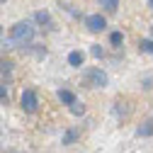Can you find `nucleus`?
<instances>
[{
	"label": "nucleus",
	"mask_w": 153,
	"mask_h": 153,
	"mask_svg": "<svg viewBox=\"0 0 153 153\" xmlns=\"http://www.w3.org/2000/svg\"><path fill=\"white\" fill-rule=\"evenodd\" d=\"M83 80L88 88H105L107 85V73L102 68H85L83 71Z\"/></svg>",
	"instance_id": "obj_1"
},
{
	"label": "nucleus",
	"mask_w": 153,
	"mask_h": 153,
	"mask_svg": "<svg viewBox=\"0 0 153 153\" xmlns=\"http://www.w3.org/2000/svg\"><path fill=\"white\" fill-rule=\"evenodd\" d=\"M10 36H12V42L27 44V42H32V39H34V27H32L29 22H17V25L12 27Z\"/></svg>",
	"instance_id": "obj_2"
},
{
	"label": "nucleus",
	"mask_w": 153,
	"mask_h": 153,
	"mask_svg": "<svg viewBox=\"0 0 153 153\" xmlns=\"http://www.w3.org/2000/svg\"><path fill=\"white\" fill-rule=\"evenodd\" d=\"M20 102H22V109L25 112H36V107H39V97H36L34 90H25L22 97H20Z\"/></svg>",
	"instance_id": "obj_3"
},
{
	"label": "nucleus",
	"mask_w": 153,
	"mask_h": 153,
	"mask_svg": "<svg viewBox=\"0 0 153 153\" xmlns=\"http://www.w3.org/2000/svg\"><path fill=\"white\" fill-rule=\"evenodd\" d=\"M85 25H88L92 32H102V29L107 27V22H105L102 15H90V17H85Z\"/></svg>",
	"instance_id": "obj_4"
},
{
	"label": "nucleus",
	"mask_w": 153,
	"mask_h": 153,
	"mask_svg": "<svg viewBox=\"0 0 153 153\" xmlns=\"http://www.w3.org/2000/svg\"><path fill=\"white\" fill-rule=\"evenodd\" d=\"M68 63L75 66V68H80V66H83V53H80V51H71V53H68Z\"/></svg>",
	"instance_id": "obj_5"
},
{
	"label": "nucleus",
	"mask_w": 153,
	"mask_h": 153,
	"mask_svg": "<svg viewBox=\"0 0 153 153\" xmlns=\"http://www.w3.org/2000/svg\"><path fill=\"white\" fill-rule=\"evenodd\" d=\"M59 100H61L63 105H71V102L75 100V95H73L71 90H59Z\"/></svg>",
	"instance_id": "obj_6"
},
{
	"label": "nucleus",
	"mask_w": 153,
	"mask_h": 153,
	"mask_svg": "<svg viewBox=\"0 0 153 153\" xmlns=\"http://www.w3.org/2000/svg\"><path fill=\"white\" fill-rule=\"evenodd\" d=\"M100 5H102L107 12H114V10L119 7V0H100Z\"/></svg>",
	"instance_id": "obj_7"
},
{
	"label": "nucleus",
	"mask_w": 153,
	"mask_h": 153,
	"mask_svg": "<svg viewBox=\"0 0 153 153\" xmlns=\"http://www.w3.org/2000/svg\"><path fill=\"white\" fill-rule=\"evenodd\" d=\"M109 42H112V46H122V42H124V36H122V32H112V36H109Z\"/></svg>",
	"instance_id": "obj_8"
},
{
	"label": "nucleus",
	"mask_w": 153,
	"mask_h": 153,
	"mask_svg": "<svg viewBox=\"0 0 153 153\" xmlns=\"http://www.w3.org/2000/svg\"><path fill=\"white\" fill-rule=\"evenodd\" d=\"M34 17H36V22H39V25H51V17H49V12H36Z\"/></svg>",
	"instance_id": "obj_9"
},
{
	"label": "nucleus",
	"mask_w": 153,
	"mask_h": 153,
	"mask_svg": "<svg viewBox=\"0 0 153 153\" xmlns=\"http://www.w3.org/2000/svg\"><path fill=\"white\" fill-rule=\"evenodd\" d=\"M141 51H146V53H153V39H141Z\"/></svg>",
	"instance_id": "obj_10"
},
{
	"label": "nucleus",
	"mask_w": 153,
	"mask_h": 153,
	"mask_svg": "<svg viewBox=\"0 0 153 153\" xmlns=\"http://www.w3.org/2000/svg\"><path fill=\"white\" fill-rule=\"evenodd\" d=\"M68 107H71V112H73V114H83V112H85V107H83V105H80L78 100H73V102H71Z\"/></svg>",
	"instance_id": "obj_11"
},
{
	"label": "nucleus",
	"mask_w": 153,
	"mask_h": 153,
	"mask_svg": "<svg viewBox=\"0 0 153 153\" xmlns=\"http://www.w3.org/2000/svg\"><path fill=\"white\" fill-rule=\"evenodd\" d=\"M75 136H78L75 131H66V134H63V143H71V141H75Z\"/></svg>",
	"instance_id": "obj_12"
},
{
	"label": "nucleus",
	"mask_w": 153,
	"mask_h": 153,
	"mask_svg": "<svg viewBox=\"0 0 153 153\" xmlns=\"http://www.w3.org/2000/svg\"><path fill=\"white\" fill-rule=\"evenodd\" d=\"M139 134H141V136H148V134H153V124H146L143 129H139Z\"/></svg>",
	"instance_id": "obj_13"
},
{
	"label": "nucleus",
	"mask_w": 153,
	"mask_h": 153,
	"mask_svg": "<svg viewBox=\"0 0 153 153\" xmlns=\"http://www.w3.org/2000/svg\"><path fill=\"white\" fill-rule=\"evenodd\" d=\"M92 56H97V59H100V56H102V49H100V46H92Z\"/></svg>",
	"instance_id": "obj_14"
},
{
	"label": "nucleus",
	"mask_w": 153,
	"mask_h": 153,
	"mask_svg": "<svg viewBox=\"0 0 153 153\" xmlns=\"http://www.w3.org/2000/svg\"><path fill=\"white\" fill-rule=\"evenodd\" d=\"M0 100H3V102L7 100V92H5V88H0Z\"/></svg>",
	"instance_id": "obj_15"
},
{
	"label": "nucleus",
	"mask_w": 153,
	"mask_h": 153,
	"mask_svg": "<svg viewBox=\"0 0 153 153\" xmlns=\"http://www.w3.org/2000/svg\"><path fill=\"white\" fill-rule=\"evenodd\" d=\"M148 5H151V7H153V0H148Z\"/></svg>",
	"instance_id": "obj_16"
},
{
	"label": "nucleus",
	"mask_w": 153,
	"mask_h": 153,
	"mask_svg": "<svg viewBox=\"0 0 153 153\" xmlns=\"http://www.w3.org/2000/svg\"><path fill=\"white\" fill-rule=\"evenodd\" d=\"M0 32H3V29H0Z\"/></svg>",
	"instance_id": "obj_17"
}]
</instances>
